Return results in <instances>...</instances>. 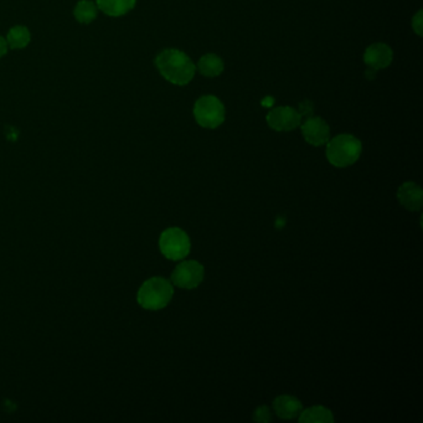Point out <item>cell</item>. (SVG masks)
I'll list each match as a JSON object with an SVG mask.
<instances>
[{
    "instance_id": "obj_1",
    "label": "cell",
    "mask_w": 423,
    "mask_h": 423,
    "mask_svg": "<svg viewBox=\"0 0 423 423\" xmlns=\"http://www.w3.org/2000/svg\"><path fill=\"white\" fill-rule=\"evenodd\" d=\"M155 65L166 81L177 86H185L194 79V63L180 50L168 49L161 51L155 58Z\"/></svg>"
},
{
    "instance_id": "obj_2",
    "label": "cell",
    "mask_w": 423,
    "mask_h": 423,
    "mask_svg": "<svg viewBox=\"0 0 423 423\" xmlns=\"http://www.w3.org/2000/svg\"><path fill=\"white\" fill-rule=\"evenodd\" d=\"M174 288L169 280L163 277H153L145 280L139 288L137 302L147 310H161L172 301Z\"/></svg>"
},
{
    "instance_id": "obj_3",
    "label": "cell",
    "mask_w": 423,
    "mask_h": 423,
    "mask_svg": "<svg viewBox=\"0 0 423 423\" xmlns=\"http://www.w3.org/2000/svg\"><path fill=\"white\" fill-rule=\"evenodd\" d=\"M362 144L351 134H339L328 142L326 158L332 166L346 168L360 158Z\"/></svg>"
},
{
    "instance_id": "obj_4",
    "label": "cell",
    "mask_w": 423,
    "mask_h": 423,
    "mask_svg": "<svg viewBox=\"0 0 423 423\" xmlns=\"http://www.w3.org/2000/svg\"><path fill=\"white\" fill-rule=\"evenodd\" d=\"M194 117L199 126L207 129H215L223 125L226 111L218 97L204 96L195 103Z\"/></svg>"
},
{
    "instance_id": "obj_5",
    "label": "cell",
    "mask_w": 423,
    "mask_h": 423,
    "mask_svg": "<svg viewBox=\"0 0 423 423\" xmlns=\"http://www.w3.org/2000/svg\"><path fill=\"white\" fill-rule=\"evenodd\" d=\"M161 252L168 260L179 261L189 255L190 239L184 230L170 228L163 231L159 239Z\"/></svg>"
},
{
    "instance_id": "obj_6",
    "label": "cell",
    "mask_w": 423,
    "mask_h": 423,
    "mask_svg": "<svg viewBox=\"0 0 423 423\" xmlns=\"http://www.w3.org/2000/svg\"><path fill=\"white\" fill-rule=\"evenodd\" d=\"M204 273V267L198 261H184L173 271V285L184 289H193L202 282Z\"/></svg>"
},
{
    "instance_id": "obj_7",
    "label": "cell",
    "mask_w": 423,
    "mask_h": 423,
    "mask_svg": "<svg viewBox=\"0 0 423 423\" xmlns=\"http://www.w3.org/2000/svg\"><path fill=\"white\" fill-rule=\"evenodd\" d=\"M302 115L292 107H277L267 115L269 126L277 131H289L301 126Z\"/></svg>"
},
{
    "instance_id": "obj_8",
    "label": "cell",
    "mask_w": 423,
    "mask_h": 423,
    "mask_svg": "<svg viewBox=\"0 0 423 423\" xmlns=\"http://www.w3.org/2000/svg\"><path fill=\"white\" fill-rule=\"evenodd\" d=\"M302 134L309 144L321 147L329 142L330 129L321 117H310L302 125Z\"/></svg>"
},
{
    "instance_id": "obj_9",
    "label": "cell",
    "mask_w": 423,
    "mask_h": 423,
    "mask_svg": "<svg viewBox=\"0 0 423 423\" xmlns=\"http://www.w3.org/2000/svg\"><path fill=\"white\" fill-rule=\"evenodd\" d=\"M394 58V52L391 50V47L383 42H376L372 44L366 49L364 54V63L370 67V69L378 70L386 69L389 67Z\"/></svg>"
},
{
    "instance_id": "obj_10",
    "label": "cell",
    "mask_w": 423,
    "mask_h": 423,
    "mask_svg": "<svg viewBox=\"0 0 423 423\" xmlns=\"http://www.w3.org/2000/svg\"><path fill=\"white\" fill-rule=\"evenodd\" d=\"M397 199L400 201L401 205L406 207L410 212H418L422 209V189L416 183L408 182L402 184L397 191Z\"/></svg>"
},
{
    "instance_id": "obj_11",
    "label": "cell",
    "mask_w": 423,
    "mask_h": 423,
    "mask_svg": "<svg viewBox=\"0 0 423 423\" xmlns=\"http://www.w3.org/2000/svg\"><path fill=\"white\" fill-rule=\"evenodd\" d=\"M273 408H275L277 416L282 420H293L301 415L303 406H302L301 401L296 397L282 394L273 401Z\"/></svg>"
},
{
    "instance_id": "obj_12",
    "label": "cell",
    "mask_w": 423,
    "mask_h": 423,
    "mask_svg": "<svg viewBox=\"0 0 423 423\" xmlns=\"http://www.w3.org/2000/svg\"><path fill=\"white\" fill-rule=\"evenodd\" d=\"M97 6L107 15L120 17L131 12L136 6V0H97Z\"/></svg>"
},
{
    "instance_id": "obj_13",
    "label": "cell",
    "mask_w": 423,
    "mask_h": 423,
    "mask_svg": "<svg viewBox=\"0 0 423 423\" xmlns=\"http://www.w3.org/2000/svg\"><path fill=\"white\" fill-rule=\"evenodd\" d=\"M301 423H333L334 416L332 411L324 406L309 407L307 410H302L299 415Z\"/></svg>"
},
{
    "instance_id": "obj_14",
    "label": "cell",
    "mask_w": 423,
    "mask_h": 423,
    "mask_svg": "<svg viewBox=\"0 0 423 423\" xmlns=\"http://www.w3.org/2000/svg\"><path fill=\"white\" fill-rule=\"evenodd\" d=\"M198 69L200 71V74L206 77H216L218 74H223L225 65L218 55L207 54L199 60Z\"/></svg>"
},
{
    "instance_id": "obj_15",
    "label": "cell",
    "mask_w": 423,
    "mask_h": 423,
    "mask_svg": "<svg viewBox=\"0 0 423 423\" xmlns=\"http://www.w3.org/2000/svg\"><path fill=\"white\" fill-rule=\"evenodd\" d=\"M74 17L80 23L88 24L97 17V8L88 0H81L74 8Z\"/></svg>"
},
{
    "instance_id": "obj_16",
    "label": "cell",
    "mask_w": 423,
    "mask_h": 423,
    "mask_svg": "<svg viewBox=\"0 0 423 423\" xmlns=\"http://www.w3.org/2000/svg\"><path fill=\"white\" fill-rule=\"evenodd\" d=\"M30 33L25 26H15L8 34V45L12 49H23L29 44Z\"/></svg>"
},
{
    "instance_id": "obj_17",
    "label": "cell",
    "mask_w": 423,
    "mask_h": 423,
    "mask_svg": "<svg viewBox=\"0 0 423 423\" xmlns=\"http://www.w3.org/2000/svg\"><path fill=\"white\" fill-rule=\"evenodd\" d=\"M253 420H255L256 422H269V421L272 420V416H271V412H269V407H258L257 410L253 413Z\"/></svg>"
},
{
    "instance_id": "obj_18",
    "label": "cell",
    "mask_w": 423,
    "mask_h": 423,
    "mask_svg": "<svg viewBox=\"0 0 423 423\" xmlns=\"http://www.w3.org/2000/svg\"><path fill=\"white\" fill-rule=\"evenodd\" d=\"M422 10H418L417 14L412 19V28L418 36H422Z\"/></svg>"
},
{
    "instance_id": "obj_19",
    "label": "cell",
    "mask_w": 423,
    "mask_h": 423,
    "mask_svg": "<svg viewBox=\"0 0 423 423\" xmlns=\"http://www.w3.org/2000/svg\"><path fill=\"white\" fill-rule=\"evenodd\" d=\"M299 115H309L313 113V103L310 102V101H304V102L301 103L299 104Z\"/></svg>"
},
{
    "instance_id": "obj_20",
    "label": "cell",
    "mask_w": 423,
    "mask_h": 423,
    "mask_svg": "<svg viewBox=\"0 0 423 423\" xmlns=\"http://www.w3.org/2000/svg\"><path fill=\"white\" fill-rule=\"evenodd\" d=\"M6 50H8V42L0 36V58L6 55Z\"/></svg>"
},
{
    "instance_id": "obj_21",
    "label": "cell",
    "mask_w": 423,
    "mask_h": 423,
    "mask_svg": "<svg viewBox=\"0 0 423 423\" xmlns=\"http://www.w3.org/2000/svg\"><path fill=\"white\" fill-rule=\"evenodd\" d=\"M376 74H378V71H376V70L370 69V67H369V70H366V79H367V80L372 81L374 79H375V77H376Z\"/></svg>"
}]
</instances>
